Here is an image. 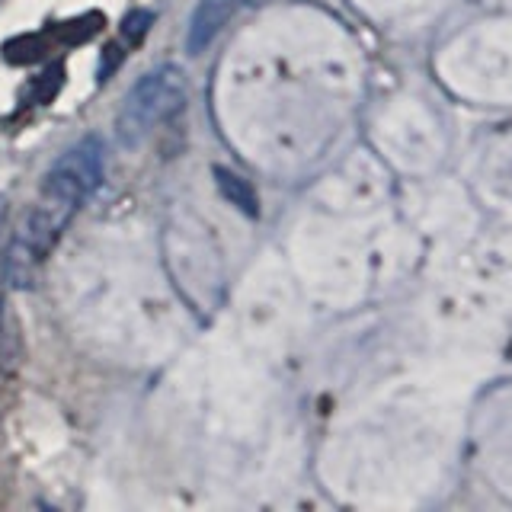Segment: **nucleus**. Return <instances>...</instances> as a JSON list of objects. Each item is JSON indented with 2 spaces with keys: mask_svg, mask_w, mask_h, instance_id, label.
<instances>
[{
  "mask_svg": "<svg viewBox=\"0 0 512 512\" xmlns=\"http://www.w3.org/2000/svg\"><path fill=\"white\" fill-rule=\"evenodd\" d=\"M103 167H106V148L100 135L80 138L74 148L64 151L52 170L42 180V199L39 205L48 208L61 221H71L74 212L84 205L103 183Z\"/></svg>",
  "mask_w": 512,
  "mask_h": 512,
  "instance_id": "1",
  "label": "nucleus"
},
{
  "mask_svg": "<svg viewBox=\"0 0 512 512\" xmlns=\"http://www.w3.org/2000/svg\"><path fill=\"white\" fill-rule=\"evenodd\" d=\"M183 100H186V74L176 64H160V68L148 71L128 90L116 116L119 141L128 151L138 148L151 135V128L157 122H164L170 112L180 109Z\"/></svg>",
  "mask_w": 512,
  "mask_h": 512,
  "instance_id": "2",
  "label": "nucleus"
},
{
  "mask_svg": "<svg viewBox=\"0 0 512 512\" xmlns=\"http://www.w3.org/2000/svg\"><path fill=\"white\" fill-rule=\"evenodd\" d=\"M231 10H234V0H199L196 10H192V20H189L186 52L202 55L221 32V26L231 20Z\"/></svg>",
  "mask_w": 512,
  "mask_h": 512,
  "instance_id": "3",
  "label": "nucleus"
},
{
  "mask_svg": "<svg viewBox=\"0 0 512 512\" xmlns=\"http://www.w3.org/2000/svg\"><path fill=\"white\" fill-rule=\"evenodd\" d=\"M215 183H218V192L224 196V202L234 205L240 215H247V218L260 215V199H256V189L240 173H234L228 167H215Z\"/></svg>",
  "mask_w": 512,
  "mask_h": 512,
  "instance_id": "4",
  "label": "nucleus"
},
{
  "mask_svg": "<svg viewBox=\"0 0 512 512\" xmlns=\"http://www.w3.org/2000/svg\"><path fill=\"white\" fill-rule=\"evenodd\" d=\"M151 23H154V16L148 13V10H135V13H128L125 20H122V39L128 42V45H138L144 36H148V29H151Z\"/></svg>",
  "mask_w": 512,
  "mask_h": 512,
  "instance_id": "5",
  "label": "nucleus"
},
{
  "mask_svg": "<svg viewBox=\"0 0 512 512\" xmlns=\"http://www.w3.org/2000/svg\"><path fill=\"white\" fill-rule=\"evenodd\" d=\"M116 64H122V45L119 42H112V45H106V61H103V80L112 74V68H116Z\"/></svg>",
  "mask_w": 512,
  "mask_h": 512,
  "instance_id": "6",
  "label": "nucleus"
}]
</instances>
